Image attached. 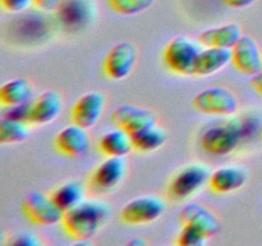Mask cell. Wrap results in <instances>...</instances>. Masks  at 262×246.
I'll list each match as a JSON object with an SVG mask.
<instances>
[{
	"label": "cell",
	"mask_w": 262,
	"mask_h": 246,
	"mask_svg": "<svg viewBox=\"0 0 262 246\" xmlns=\"http://www.w3.org/2000/svg\"><path fill=\"white\" fill-rule=\"evenodd\" d=\"M232 61V49L206 48L201 50L194 66L193 74L200 77L211 76Z\"/></svg>",
	"instance_id": "obj_18"
},
{
	"label": "cell",
	"mask_w": 262,
	"mask_h": 246,
	"mask_svg": "<svg viewBox=\"0 0 262 246\" xmlns=\"http://www.w3.org/2000/svg\"><path fill=\"white\" fill-rule=\"evenodd\" d=\"M179 223L182 227L196 228L207 238L216 235L222 228V223L215 213L200 204L186 205L179 213Z\"/></svg>",
	"instance_id": "obj_11"
},
{
	"label": "cell",
	"mask_w": 262,
	"mask_h": 246,
	"mask_svg": "<svg viewBox=\"0 0 262 246\" xmlns=\"http://www.w3.org/2000/svg\"><path fill=\"white\" fill-rule=\"evenodd\" d=\"M222 2L230 8H246L253 4L256 0H222Z\"/></svg>",
	"instance_id": "obj_30"
},
{
	"label": "cell",
	"mask_w": 262,
	"mask_h": 246,
	"mask_svg": "<svg viewBox=\"0 0 262 246\" xmlns=\"http://www.w3.org/2000/svg\"><path fill=\"white\" fill-rule=\"evenodd\" d=\"M210 176L211 173L207 167L200 163L188 164L179 169L171 178L168 187L169 196L177 201L188 199L209 182Z\"/></svg>",
	"instance_id": "obj_3"
},
{
	"label": "cell",
	"mask_w": 262,
	"mask_h": 246,
	"mask_svg": "<svg viewBox=\"0 0 262 246\" xmlns=\"http://www.w3.org/2000/svg\"><path fill=\"white\" fill-rule=\"evenodd\" d=\"M3 8L9 13H19L27 9L33 0H0Z\"/></svg>",
	"instance_id": "obj_28"
},
{
	"label": "cell",
	"mask_w": 262,
	"mask_h": 246,
	"mask_svg": "<svg viewBox=\"0 0 262 246\" xmlns=\"http://www.w3.org/2000/svg\"><path fill=\"white\" fill-rule=\"evenodd\" d=\"M112 122L115 127L132 136L140 131L155 126L156 117L151 110L133 105H122L112 114Z\"/></svg>",
	"instance_id": "obj_10"
},
{
	"label": "cell",
	"mask_w": 262,
	"mask_h": 246,
	"mask_svg": "<svg viewBox=\"0 0 262 246\" xmlns=\"http://www.w3.org/2000/svg\"><path fill=\"white\" fill-rule=\"evenodd\" d=\"M154 2L155 0H106L110 9L122 15H133L145 12Z\"/></svg>",
	"instance_id": "obj_25"
},
{
	"label": "cell",
	"mask_w": 262,
	"mask_h": 246,
	"mask_svg": "<svg viewBox=\"0 0 262 246\" xmlns=\"http://www.w3.org/2000/svg\"><path fill=\"white\" fill-rule=\"evenodd\" d=\"M207 241V237L202 232L193 227H182L178 236V245L181 246H202Z\"/></svg>",
	"instance_id": "obj_26"
},
{
	"label": "cell",
	"mask_w": 262,
	"mask_h": 246,
	"mask_svg": "<svg viewBox=\"0 0 262 246\" xmlns=\"http://www.w3.org/2000/svg\"><path fill=\"white\" fill-rule=\"evenodd\" d=\"M99 149L106 156L124 158L135 148H133L132 136L125 132V131L117 128V130L110 131V132H107L106 135L100 138Z\"/></svg>",
	"instance_id": "obj_19"
},
{
	"label": "cell",
	"mask_w": 262,
	"mask_h": 246,
	"mask_svg": "<svg viewBox=\"0 0 262 246\" xmlns=\"http://www.w3.org/2000/svg\"><path fill=\"white\" fill-rule=\"evenodd\" d=\"M248 181V172L242 167H222L212 172L209 186L216 194H229L242 189Z\"/></svg>",
	"instance_id": "obj_16"
},
{
	"label": "cell",
	"mask_w": 262,
	"mask_h": 246,
	"mask_svg": "<svg viewBox=\"0 0 262 246\" xmlns=\"http://www.w3.org/2000/svg\"><path fill=\"white\" fill-rule=\"evenodd\" d=\"M61 107H63V101L58 92L45 91L30 105L27 123L48 125L58 117Z\"/></svg>",
	"instance_id": "obj_15"
},
{
	"label": "cell",
	"mask_w": 262,
	"mask_h": 246,
	"mask_svg": "<svg viewBox=\"0 0 262 246\" xmlns=\"http://www.w3.org/2000/svg\"><path fill=\"white\" fill-rule=\"evenodd\" d=\"M200 49L196 44L184 36L173 38L164 50V61L166 67L179 76L193 74L199 58Z\"/></svg>",
	"instance_id": "obj_4"
},
{
	"label": "cell",
	"mask_w": 262,
	"mask_h": 246,
	"mask_svg": "<svg viewBox=\"0 0 262 246\" xmlns=\"http://www.w3.org/2000/svg\"><path fill=\"white\" fill-rule=\"evenodd\" d=\"M261 136H262V130H261Z\"/></svg>",
	"instance_id": "obj_33"
},
{
	"label": "cell",
	"mask_w": 262,
	"mask_h": 246,
	"mask_svg": "<svg viewBox=\"0 0 262 246\" xmlns=\"http://www.w3.org/2000/svg\"><path fill=\"white\" fill-rule=\"evenodd\" d=\"M64 0H33V5L43 12H53L61 7Z\"/></svg>",
	"instance_id": "obj_29"
},
{
	"label": "cell",
	"mask_w": 262,
	"mask_h": 246,
	"mask_svg": "<svg viewBox=\"0 0 262 246\" xmlns=\"http://www.w3.org/2000/svg\"><path fill=\"white\" fill-rule=\"evenodd\" d=\"M26 217L38 225H51L63 220L64 212L53 201L51 196L42 192H30L22 202Z\"/></svg>",
	"instance_id": "obj_6"
},
{
	"label": "cell",
	"mask_w": 262,
	"mask_h": 246,
	"mask_svg": "<svg viewBox=\"0 0 262 246\" xmlns=\"http://www.w3.org/2000/svg\"><path fill=\"white\" fill-rule=\"evenodd\" d=\"M242 136L243 127L239 120H227L211 126L202 133L201 148L211 155H228L237 149Z\"/></svg>",
	"instance_id": "obj_2"
},
{
	"label": "cell",
	"mask_w": 262,
	"mask_h": 246,
	"mask_svg": "<svg viewBox=\"0 0 262 246\" xmlns=\"http://www.w3.org/2000/svg\"><path fill=\"white\" fill-rule=\"evenodd\" d=\"M50 196L63 212H67L83 201L84 191L78 182H68L59 186Z\"/></svg>",
	"instance_id": "obj_21"
},
{
	"label": "cell",
	"mask_w": 262,
	"mask_h": 246,
	"mask_svg": "<svg viewBox=\"0 0 262 246\" xmlns=\"http://www.w3.org/2000/svg\"><path fill=\"white\" fill-rule=\"evenodd\" d=\"M55 146L59 153L69 158H79L89 151L90 135L87 128L71 125L63 128L55 137Z\"/></svg>",
	"instance_id": "obj_14"
},
{
	"label": "cell",
	"mask_w": 262,
	"mask_h": 246,
	"mask_svg": "<svg viewBox=\"0 0 262 246\" xmlns=\"http://www.w3.org/2000/svg\"><path fill=\"white\" fill-rule=\"evenodd\" d=\"M165 141L166 133L155 126L132 135L133 148L141 153H151V151L158 150L165 144Z\"/></svg>",
	"instance_id": "obj_22"
},
{
	"label": "cell",
	"mask_w": 262,
	"mask_h": 246,
	"mask_svg": "<svg viewBox=\"0 0 262 246\" xmlns=\"http://www.w3.org/2000/svg\"><path fill=\"white\" fill-rule=\"evenodd\" d=\"M192 104L199 112L211 115H230L238 109L237 96L224 87L204 90L194 96Z\"/></svg>",
	"instance_id": "obj_5"
},
{
	"label": "cell",
	"mask_w": 262,
	"mask_h": 246,
	"mask_svg": "<svg viewBox=\"0 0 262 246\" xmlns=\"http://www.w3.org/2000/svg\"><path fill=\"white\" fill-rule=\"evenodd\" d=\"M9 243L14 246H37L40 245V241L35 233L22 232L19 235H15L12 240H9Z\"/></svg>",
	"instance_id": "obj_27"
},
{
	"label": "cell",
	"mask_w": 262,
	"mask_h": 246,
	"mask_svg": "<svg viewBox=\"0 0 262 246\" xmlns=\"http://www.w3.org/2000/svg\"><path fill=\"white\" fill-rule=\"evenodd\" d=\"M232 63L247 76H255L262 71V54L251 36H242L232 49Z\"/></svg>",
	"instance_id": "obj_12"
},
{
	"label": "cell",
	"mask_w": 262,
	"mask_h": 246,
	"mask_svg": "<svg viewBox=\"0 0 262 246\" xmlns=\"http://www.w3.org/2000/svg\"><path fill=\"white\" fill-rule=\"evenodd\" d=\"M127 172V161L120 156H107L94 171L91 176V189L95 192H107L123 181Z\"/></svg>",
	"instance_id": "obj_9"
},
{
	"label": "cell",
	"mask_w": 262,
	"mask_h": 246,
	"mask_svg": "<svg viewBox=\"0 0 262 246\" xmlns=\"http://www.w3.org/2000/svg\"><path fill=\"white\" fill-rule=\"evenodd\" d=\"M165 202L156 196H141L130 200L120 210V219L127 224H146L159 219L165 212Z\"/></svg>",
	"instance_id": "obj_7"
},
{
	"label": "cell",
	"mask_w": 262,
	"mask_h": 246,
	"mask_svg": "<svg viewBox=\"0 0 262 246\" xmlns=\"http://www.w3.org/2000/svg\"><path fill=\"white\" fill-rule=\"evenodd\" d=\"M242 36V30H241L239 25L228 23V25L204 31L199 36V41L206 48L233 49Z\"/></svg>",
	"instance_id": "obj_17"
},
{
	"label": "cell",
	"mask_w": 262,
	"mask_h": 246,
	"mask_svg": "<svg viewBox=\"0 0 262 246\" xmlns=\"http://www.w3.org/2000/svg\"><path fill=\"white\" fill-rule=\"evenodd\" d=\"M30 135L27 122L14 119L4 115L0 119V142L2 144H17L22 142Z\"/></svg>",
	"instance_id": "obj_23"
},
{
	"label": "cell",
	"mask_w": 262,
	"mask_h": 246,
	"mask_svg": "<svg viewBox=\"0 0 262 246\" xmlns=\"http://www.w3.org/2000/svg\"><path fill=\"white\" fill-rule=\"evenodd\" d=\"M105 108V96L97 91L82 95L72 109V122L83 128H91L99 122Z\"/></svg>",
	"instance_id": "obj_13"
},
{
	"label": "cell",
	"mask_w": 262,
	"mask_h": 246,
	"mask_svg": "<svg viewBox=\"0 0 262 246\" xmlns=\"http://www.w3.org/2000/svg\"><path fill=\"white\" fill-rule=\"evenodd\" d=\"M145 241H138V240H136V241H132V242H129V245H145Z\"/></svg>",
	"instance_id": "obj_32"
},
{
	"label": "cell",
	"mask_w": 262,
	"mask_h": 246,
	"mask_svg": "<svg viewBox=\"0 0 262 246\" xmlns=\"http://www.w3.org/2000/svg\"><path fill=\"white\" fill-rule=\"evenodd\" d=\"M137 61V48L133 44L120 43L107 53L104 61V72L110 79L119 81L133 71Z\"/></svg>",
	"instance_id": "obj_8"
},
{
	"label": "cell",
	"mask_w": 262,
	"mask_h": 246,
	"mask_svg": "<svg viewBox=\"0 0 262 246\" xmlns=\"http://www.w3.org/2000/svg\"><path fill=\"white\" fill-rule=\"evenodd\" d=\"M32 97V86L25 78L8 81L0 89V102L3 107L13 108L27 104Z\"/></svg>",
	"instance_id": "obj_20"
},
{
	"label": "cell",
	"mask_w": 262,
	"mask_h": 246,
	"mask_svg": "<svg viewBox=\"0 0 262 246\" xmlns=\"http://www.w3.org/2000/svg\"><path fill=\"white\" fill-rule=\"evenodd\" d=\"M58 10L59 17L66 25L81 26L87 20L91 9L83 0H64Z\"/></svg>",
	"instance_id": "obj_24"
},
{
	"label": "cell",
	"mask_w": 262,
	"mask_h": 246,
	"mask_svg": "<svg viewBox=\"0 0 262 246\" xmlns=\"http://www.w3.org/2000/svg\"><path fill=\"white\" fill-rule=\"evenodd\" d=\"M109 215V208L101 201H82L72 209L64 212V231L72 240L78 243H86L99 232Z\"/></svg>",
	"instance_id": "obj_1"
},
{
	"label": "cell",
	"mask_w": 262,
	"mask_h": 246,
	"mask_svg": "<svg viewBox=\"0 0 262 246\" xmlns=\"http://www.w3.org/2000/svg\"><path fill=\"white\" fill-rule=\"evenodd\" d=\"M251 85H252V87L258 92V94L262 95V71L260 72V73L252 76Z\"/></svg>",
	"instance_id": "obj_31"
}]
</instances>
